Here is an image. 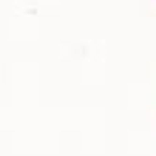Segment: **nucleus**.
Returning a JSON list of instances; mask_svg holds the SVG:
<instances>
[]
</instances>
